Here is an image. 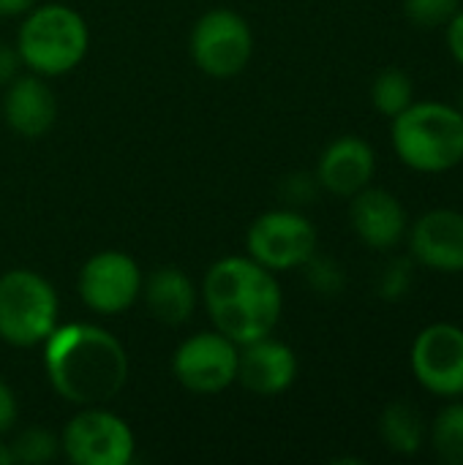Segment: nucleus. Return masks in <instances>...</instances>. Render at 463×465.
I'll return each instance as SVG.
<instances>
[{"mask_svg": "<svg viewBox=\"0 0 463 465\" xmlns=\"http://www.w3.org/2000/svg\"><path fill=\"white\" fill-rule=\"evenodd\" d=\"M142 294L147 311L164 324H183L196 311V286L177 267H161L147 281H142Z\"/></svg>", "mask_w": 463, "mask_h": 465, "instance_id": "nucleus-17", "label": "nucleus"}, {"mask_svg": "<svg viewBox=\"0 0 463 465\" xmlns=\"http://www.w3.org/2000/svg\"><path fill=\"white\" fill-rule=\"evenodd\" d=\"M79 297L82 302L101 313L115 316L128 311L142 294L139 264L120 251H104L85 262L79 270Z\"/></svg>", "mask_w": 463, "mask_h": 465, "instance_id": "nucleus-11", "label": "nucleus"}, {"mask_svg": "<svg viewBox=\"0 0 463 465\" xmlns=\"http://www.w3.org/2000/svg\"><path fill=\"white\" fill-rule=\"evenodd\" d=\"M303 267H306L308 283L314 286V292H317V294L336 297V294L344 289V283H347V278H344V267H341V264H336L333 259H325V256H317V253H314Z\"/></svg>", "mask_w": 463, "mask_h": 465, "instance_id": "nucleus-24", "label": "nucleus"}, {"mask_svg": "<svg viewBox=\"0 0 463 465\" xmlns=\"http://www.w3.org/2000/svg\"><path fill=\"white\" fill-rule=\"evenodd\" d=\"M248 256L270 272L297 270L317 253V226L297 210H270L248 229Z\"/></svg>", "mask_w": 463, "mask_h": 465, "instance_id": "nucleus-8", "label": "nucleus"}, {"mask_svg": "<svg viewBox=\"0 0 463 465\" xmlns=\"http://www.w3.org/2000/svg\"><path fill=\"white\" fill-rule=\"evenodd\" d=\"M317 188H319L317 177H308V174H295V177H289V180L284 183L287 199H289V202H295V204L308 202V199L317 193Z\"/></svg>", "mask_w": 463, "mask_h": 465, "instance_id": "nucleus-25", "label": "nucleus"}, {"mask_svg": "<svg viewBox=\"0 0 463 465\" xmlns=\"http://www.w3.org/2000/svg\"><path fill=\"white\" fill-rule=\"evenodd\" d=\"M412 101H415V84H412V76L404 68L390 65V68L377 74V79L371 84V104L382 117L393 120Z\"/></svg>", "mask_w": 463, "mask_h": 465, "instance_id": "nucleus-20", "label": "nucleus"}, {"mask_svg": "<svg viewBox=\"0 0 463 465\" xmlns=\"http://www.w3.org/2000/svg\"><path fill=\"white\" fill-rule=\"evenodd\" d=\"M35 0H0V16H25Z\"/></svg>", "mask_w": 463, "mask_h": 465, "instance_id": "nucleus-29", "label": "nucleus"}, {"mask_svg": "<svg viewBox=\"0 0 463 465\" xmlns=\"http://www.w3.org/2000/svg\"><path fill=\"white\" fill-rule=\"evenodd\" d=\"M134 447L128 422L101 406H85L60 439V450L76 465H128Z\"/></svg>", "mask_w": 463, "mask_h": 465, "instance_id": "nucleus-9", "label": "nucleus"}, {"mask_svg": "<svg viewBox=\"0 0 463 465\" xmlns=\"http://www.w3.org/2000/svg\"><path fill=\"white\" fill-rule=\"evenodd\" d=\"M461 8V0H404V16L415 27H445L456 11Z\"/></svg>", "mask_w": 463, "mask_h": 465, "instance_id": "nucleus-22", "label": "nucleus"}, {"mask_svg": "<svg viewBox=\"0 0 463 465\" xmlns=\"http://www.w3.org/2000/svg\"><path fill=\"white\" fill-rule=\"evenodd\" d=\"M295 379H297V357L287 343L273 341L267 335L240 349L235 381H240L248 392L262 398L281 395L295 384Z\"/></svg>", "mask_w": 463, "mask_h": 465, "instance_id": "nucleus-15", "label": "nucleus"}, {"mask_svg": "<svg viewBox=\"0 0 463 465\" xmlns=\"http://www.w3.org/2000/svg\"><path fill=\"white\" fill-rule=\"evenodd\" d=\"M428 444L437 460L463 465V401H450L428 425Z\"/></svg>", "mask_w": 463, "mask_h": 465, "instance_id": "nucleus-19", "label": "nucleus"}, {"mask_svg": "<svg viewBox=\"0 0 463 465\" xmlns=\"http://www.w3.org/2000/svg\"><path fill=\"white\" fill-rule=\"evenodd\" d=\"M409 259L437 275L463 272V213L437 207L423 213L407 232Z\"/></svg>", "mask_w": 463, "mask_h": 465, "instance_id": "nucleus-12", "label": "nucleus"}, {"mask_svg": "<svg viewBox=\"0 0 463 465\" xmlns=\"http://www.w3.org/2000/svg\"><path fill=\"white\" fill-rule=\"evenodd\" d=\"M8 447H11L14 463L35 465L52 460L57 455V450H60V441L52 433L41 430V428H30V430L19 433L16 441L8 444Z\"/></svg>", "mask_w": 463, "mask_h": 465, "instance_id": "nucleus-21", "label": "nucleus"}, {"mask_svg": "<svg viewBox=\"0 0 463 465\" xmlns=\"http://www.w3.org/2000/svg\"><path fill=\"white\" fill-rule=\"evenodd\" d=\"M445 41H448L450 57L463 68V8H458L456 16L445 25Z\"/></svg>", "mask_w": 463, "mask_h": 465, "instance_id": "nucleus-26", "label": "nucleus"}, {"mask_svg": "<svg viewBox=\"0 0 463 465\" xmlns=\"http://www.w3.org/2000/svg\"><path fill=\"white\" fill-rule=\"evenodd\" d=\"M188 49L199 71L213 79H232L248 65L254 35L240 14L229 8H213L194 25Z\"/></svg>", "mask_w": 463, "mask_h": 465, "instance_id": "nucleus-6", "label": "nucleus"}, {"mask_svg": "<svg viewBox=\"0 0 463 465\" xmlns=\"http://www.w3.org/2000/svg\"><path fill=\"white\" fill-rule=\"evenodd\" d=\"M202 300L216 330L237 346L267 338L284 311V294L276 275L251 256H226L216 262L205 275Z\"/></svg>", "mask_w": 463, "mask_h": 465, "instance_id": "nucleus-2", "label": "nucleus"}, {"mask_svg": "<svg viewBox=\"0 0 463 465\" xmlns=\"http://www.w3.org/2000/svg\"><path fill=\"white\" fill-rule=\"evenodd\" d=\"M44 371L52 390L76 406L112 401L128 379V357L120 341L96 324L55 327L44 341Z\"/></svg>", "mask_w": 463, "mask_h": 465, "instance_id": "nucleus-1", "label": "nucleus"}, {"mask_svg": "<svg viewBox=\"0 0 463 465\" xmlns=\"http://www.w3.org/2000/svg\"><path fill=\"white\" fill-rule=\"evenodd\" d=\"M240 346L226 335L199 332L180 343L172 357L175 379L196 395H216L235 384L237 379Z\"/></svg>", "mask_w": 463, "mask_h": 465, "instance_id": "nucleus-10", "label": "nucleus"}, {"mask_svg": "<svg viewBox=\"0 0 463 465\" xmlns=\"http://www.w3.org/2000/svg\"><path fill=\"white\" fill-rule=\"evenodd\" d=\"M458 109H461V114H463V93H461V101H458Z\"/></svg>", "mask_w": 463, "mask_h": 465, "instance_id": "nucleus-31", "label": "nucleus"}, {"mask_svg": "<svg viewBox=\"0 0 463 465\" xmlns=\"http://www.w3.org/2000/svg\"><path fill=\"white\" fill-rule=\"evenodd\" d=\"M16 414H19V409H16V395H14L11 387L0 379V433H5V430L14 428Z\"/></svg>", "mask_w": 463, "mask_h": 465, "instance_id": "nucleus-27", "label": "nucleus"}, {"mask_svg": "<svg viewBox=\"0 0 463 465\" xmlns=\"http://www.w3.org/2000/svg\"><path fill=\"white\" fill-rule=\"evenodd\" d=\"M415 381L434 398H463V327L434 322L423 327L409 349Z\"/></svg>", "mask_w": 463, "mask_h": 465, "instance_id": "nucleus-7", "label": "nucleus"}, {"mask_svg": "<svg viewBox=\"0 0 463 465\" xmlns=\"http://www.w3.org/2000/svg\"><path fill=\"white\" fill-rule=\"evenodd\" d=\"M87 46L90 30L82 14L63 3L33 5L16 35L19 60L41 76L68 74L85 60Z\"/></svg>", "mask_w": 463, "mask_h": 465, "instance_id": "nucleus-4", "label": "nucleus"}, {"mask_svg": "<svg viewBox=\"0 0 463 465\" xmlns=\"http://www.w3.org/2000/svg\"><path fill=\"white\" fill-rule=\"evenodd\" d=\"M3 117L8 128L25 139L44 136L57 117V104L41 76H16L8 82L3 98Z\"/></svg>", "mask_w": 463, "mask_h": 465, "instance_id": "nucleus-16", "label": "nucleus"}, {"mask_svg": "<svg viewBox=\"0 0 463 465\" xmlns=\"http://www.w3.org/2000/svg\"><path fill=\"white\" fill-rule=\"evenodd\" d=\"M57 292L33 270L0 275V341L16 349L44 343L57 327Z\"/></svg>", "mask_w": 463, "mask_h": 465, "instance_id": "nucleus-5", "label": "nucleus"}, {"mask_svg": "<svg viewBox=\"0 0 463 465\" xmlns=\"http://www.w3.org/2000/svg\"><path fill=\"white\" fill-rule=\"evenodd\" d=\"M379 436L385 447L396 455H420L428 444V422L418 406L407 401H393L379 417Z\"/></svg>", "mask_w": 463, "mask_h": 465, "instance_id": "nucleus-18", "label": "nucleus"}, {"mask_svg": "<svg viewBox=\"0 0 463 465\" xmlns=\"http://www.w3.org/2000/svg\"><path fill=\"white\" fill-rule=\"evenodd\" d=\"M0 465H14V455H11V447L0 441Z\"/></svg>", "mask_w": 463, "mask_h": 465, "instance_id": "nucleus-30", "label": "nucleus"}, {"mask_svg": "<svg viewBox=\"0 0 463 465\" xmlns=\"http://www.w3.org/2000/svg\"><path fill=\"white\" fill-rule=\"evenodd\" d=\"M415 281V262L412 259H393L388 267H382L377 278V294L388 302H398L412 292Z\"/></svg>", "mask_w": 463, "mask_h": 465, "instance_id": "nucleus-23", "label": "nucleus"}, {"mask_svg": "<svg viewBox=\"0 0 463 465\" xmlns=\"http://www.w3.org/2000/svg\"><path fill=\"white\" fill-rule=\"evenodd\" d=\"M349 221L357 240L379 253L398 248L409 232V215L404 202L396 193L377 185H368L352 196Z\"/></svg>", "mask_w": 463, "mask_h": 465, "instance_id": "nucleus-13", "label": "nucleus"}, {"mask_svg": "<svg viewBox=\"0 0 463 465\" xmlns=\"http://www.w3.org/2000/svg\"><path fill=\"white\" fill-rule=\"evenodd\" d=\"M396 158L418 174H445L463 163V114L445 101H412L393 117Z\"/></svg>", "mask_w": 463, "mask_h": 465, "instance_id": "nucleus-3", "label": "nucleus"}, {"mask_svg": "<svg viewBox=\"0 0 463 465\" xmlns=\"http://www.w3.org/2000/svg\"><path fill=\"white\" fill-rule=\"evenodd\" d=\"M377 174V153L374 147L355 134L333 139L319 161H317V183L319 188L330 191L333 196H347L352 199L363 188L374 183Z\"/></svg>", "mask_w": 463, "mask_h": 465, "instance_id": "nucleus-14", "label": "nucleus"}, {"mask_svg": "<svg viewBox=\"0 0 463 465\" xmlns=\"http://www.w3.org/2000/svg\"><path fill=\"white\" fill-rule=\"evenodd\" d=\"M19 65H22V60H19L16 46L0 44V84H8L11 79H16Z\"/></svg>", "mask_w": 463, "mask_h": 465, "instance_id": "nucleus-28", "label": "nucleus"}]
</instances>
